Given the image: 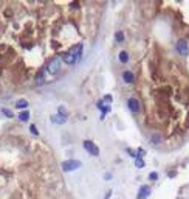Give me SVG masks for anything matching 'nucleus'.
<instances>
[{"instance_id": "obj_16", "label": "nucleus", "mask_w": 189, "mask_h": 199, "mask_svg": "<svg viewBox=\"0 0 189 199\" xmlns=\"http://www.w3.org/2000/svg\"><path fill=\"white\" fill-rule=\"evenodd\" d=\"M135 166H137V168H144L146 166V162H144V159H141V157H137V159H135Z\"/></svg>"}, {"instance_id": "obj_26", "label": "nucleus", "mask_w": 189, "mask_h": 199, "mask_svg": "<svg viewBox=\"0 0 189 199\" xmlns=\"http://www.w3.org/2000/svg\"><path fill=\"white\" fill-rule=\"evenodd\" d=\"M168 176H169V177H175V176H177V171H170Z\"/></svg>"}, {"instance_id": "obj_1", "label": "nucleus", "mask_w": 189, "mask_h": 199, "mask_svg": "<svg viewBox=\"0 0 189 199\" xmlns=\"http://www.w3.org/2000/svg\"><path fill=\"white\" fill-rule=\"evenodd\" d=\"M82 50H84V45L82 44L73 45L68 51L62 55V62H65V64H68V65L78 64V62L81 61V58H82Z\"/></svg>"}, {"instance_id": "obj_10", "label": "nucleus", "mask_w": 189, "mask_h": 199, "mask_svg": "<svg viewBox=\"0 0 189 199\" xmlns=\"http://www.w3.org/2000/svg\"><path fill=\"white\" fill-rule=\"evenodd\" d=\"M57 115L59 117H62V118H65V120H68V109H67L65 106H59L57 107Z\"/></svg>"}, {"instance_id": "obj_17", "label": "nucleus", "mask_w": 189, "mask_h": 199, "mask_svg": "<svg viewBox=\"0 0 189 199\" xmlns=\"http://www.w3.org/2000/svg\"><path fill=\"white\" fill-rule=\"evenodd\" d=\"M2 112H3L5 117H8V118H14V112H11L10 109H6V107H2Z\"/></svg>"}, {"instance_id": "obj_12", "label": "nucleus", "mask_w": 189, "mask_h": 199, "mask_svg": "<svg viewBox=\"0 0 189 199\" xmlns=\"http://www.w3.org/2000/svg\"><path fill=\"white\" fill-rule=\"evenodd\" d=\"M51 121H53L54 125H65V123H67V120H65V118H62V117H59L57 114L51 115Z\"/></svg>"}, {"instance_id": "obj_7", "label": "nucleus", "mask_w": 189, "mask_h": 199, "mask_svg": "<svg viewBox=\"0 0 189 199\" xmlns=\"http://www.w3.org/2000/svg\"><path fill=\"white\" fill-rule=\"evenodd\" d=\"M127 107H129V111L132 112V114L137 115L139 112V101L137 98H129L127 100Z\"/></svg>"}, {"instance_id": "obj_5", "label": "nucleus", "mask_w": 189, "mask_h": 199, "mask_svg": "<svg viewBox=\"0 0 189 199\" xmlns=\"http://www.w3.org/2000/svg\"><path fill=\"white\" fill-rule=\"evenodd\" d=\"M82 145H84V149L88 152L90 156H99V148H98L92 140H84Z\"/></svg>"}, {"instance_id": "obj_20", "label": "nucleus", "mask_w": 189, "mask_h": 199, "mask_svg": "<svg viewBox=\"0 0 189 199\" xmlns=\"http://www.w3.org/2000/svg\"><path fill=\"white\" fill-rule=\"evenodd\" d=\"M147 177H149V180H152V182H154V180H158V173H157V171H150Z\"/></svg>"}, {"instance_id": "obj_19", "label": "nucleus", "mask_w": 189, "mask_h": 199, "mask_svg": "<svg viewBox=\"0 0 189 199\" xmlns=\"http://www.w3.org/2000/svg\"><path fill=\"white\" fill-rule=\"evenodd\" d=\"M102 101L107 103V104H110V103L113 101V97H112V93H107V95H104V97H102Z\"/></svg>"}, {"instance_id": "obj_25", "label": "nucleus", "mask_w": 189, "mask_h": 199, "mask_svg": "<svg viewBox=\"0 0 189 199\" xmlns=\"http://www.w3.org/2000/svg\"><path fill=\"white\" fill-rule=\"evenodd\" d=\"M112 177H113V176H112L110 173H106V174H104V179H106V180H110Z\"/></svg>"}, {"instance_id": "obj_4", "label": "nucleus", "mask_w": 189, "mask_h": 199, "mask_svg": "<svg viewBox=\"0 0 189 199\" xmlns=\"http://www.w3.org/2000/svg\"><path fill=\"white\" fill-rule=\"evenodd\" d=\"M175 50L180 56H188L189 53V45H188V40L186 39H178L177 44H175Z\"/></svg>"}, {"instance_id": "obj_21", "label": "nucleus", "mask_w": 189, "mask_h": 199, "mask_svg": "<svg viewBox=\"0 0 189 199\" xmlns=\"http://www.w3.org/2000/svg\"><path fill=\"white\" fill-rule=\"evenodd\" d=\"M30 132L31 134H34L36 137H39V131H37V128H36V125L33 123V125H30Z\"/></svg>"}, {"instance_id": "obj_9", "label": "nucleus", "mask_w": 189, "mask_h": 199, "mask_svg": "<svg viewBox=\"0 0 189 199\" xmlns=\"http://www.w3.org/2000/svg\"><path fill=\"white\" fill-rule=\"evenodd\" d=\"M118 59H119L121 64H129L130 56H129V53L126 51V50H121V51H119V55H118Z\"/></svg>"}, {"instance_id": "obj_8", "label": "nucleus", "mask_w": 189, "mask_h": 199, "mask_svg": "<svg viewBox=\"0 0 189 199\" xmlns=\"http://www.w3.org/2000/svg\"><path fill=\"white\" fill-rule=\"evenodd\" d=\"M121 78H123V81H124L126 84H133V83H135V75H133L132 70H126V72H123Z\"/></svg>"}, {"instance_id": "obj_3", "label": "nucleus", "mask_w": 189, "mask_h": 199, "mask_svg": "<svg viewBox=\"0 0 189 199\" xmlns=\"http://www.w3.org/2000/svg\"><path fill=\"white\" fill-rule=\"evenodd\" d=\"M81 166H82V162H79V160H76V159H70V160L62 162V170H64L65 173H68V171H74V170H79Z\"/></svg>"}, {"instance_id": "obj_2", "label": "nucleus", "mask_w": 189, "mask_h": 199, "mask_svg": "<svg viewBox=\"0 0 189 199\" xmlns=\"http://www.w3.org/2000/svg\"><path fill=\"white\" fill-rule=\"evenodd\" d=\"M61 65H62V61L59 59V58H53V59L42 69L45 78H47V76H51V78H53V76H56L61 72Z\"/></svg>"}, {"instance_id": "obj_24", "label": "nucleus", "mask_w": 189, "mask_h": 199, "mask_svg": "<svg viewBox=\"0 0 189 199\" xmlns=\"http://www.w3.org/2000/svg\"><path fill=\"white\" fill-rule=\"evenodd\" d=\"M102 106H104V101H102V100H99V101L96 103V107H98V109H101Z\"/></svg>"}, {"instance_id": "obj_6", "label": "nucleus", "mask_w": 189, "mask_h": 199, "mask_svg": "<svg viewBox=\"0 0 189 199\" xmlns=\"http://www.w3.org/2000/svg\"><path fill=\"white\" fill-rule=\"evenodd\" d=\"M152 193V188L150 185H141L138 190V194H137V199H147Z\"/></svg>"}, {"instance_id": "obj_18", "label": "nucleus", "mask_w": 189, "mask_h": 199, "mask_svg": "<svg viewBox=\"0 0 189 199\" xmlns=\"http://www.w3.org/2000/svg\"><path fill=\"white\" fill-rule=\"evenodd\" d=\"M150 143H152V145H160V143H161V137H160V135H152Z\"/></svg>"}, {"instance_id": "obj_23", "label": "nucleus", "mask_w": 189, "mask_h": 199, "mask_svg": "<svg viewBox=\"0 0 189 199\" xmlns=\"http://www.w3.org/2000/svg\"><path fill=\"white\" fill-rule=\"evenodd\" d=\"M127 154H129V156H132L133 159H137V151H133V149L127 148Z\"/></svg>"}, {"instance_id": "obj_11", "label": "nucleus", "mask_w": 189, "mask_h": 199, "mask_svg": "<svg viewBox=\"0 0 189 199\" xmlns=\"http://www.w3.org/2000/svg\"><path fill=\"white\" fill-rule=\"evenodd\" d=\"M16 107H17V109H22V111H26V109H28V101H26V100H17Z\"/></svg>"}, {"instance_id": "obj_27", "label": "nucleus", "mask_w": 189, "mask_h": 199, "mask_svg": "<svg viewBox=\"0 0 189 199\" xmlns=\"http://www.w3.org/2000/svg\"><path fill=\"white\" fill-rule=\"evenodd\" d=\"M70 6H71V8H79V3H78V2H73Z\"/></svg>"}, {"instance_id": "obj_14", "label": "nucleus", "mask_w": 189, "mask_h": 199, "mask_svg": "<svg viewBox=\"0 0 189 199\" xmlns=\"http://www.w3.org/2000/svg\"><path fill=\"white\" fill-rule=\"evenodd\" d=\"M110 112H112V107H110V104L102 106V107H101V120H104V118H106V115H107V114H110Z\"/></svg>"}, {"instance_id": "obj_15", "label": "nucleus", "mask_w": 189, "mask_h": 199, "mask_svg": "<svg viewBox=\"0 0 189 199\" xmlns=\"http://www.w3.org/2000/svg\"><path fill=\"white\" fill-rule=\"evenodd\" d=\"M124 31H116V33H115V40H116V42H118V44H123L124 42Z\"/></svg>"}, {"instance_id": "obj_22", "label": "nucleus", "mask_w": 189, "mask_h": 199, "mask_svg": "<svg viewBox=\"0 0 189 199\" xmlns=\"http://www.w3.org/2000/svg\"><path fill=\"white\" fill-rule=\"evenodd\" d=\"M144 156H146V151L143 148H138L137 149V157H141V159H144Z\"/></svg>"}, {"instance_id": "obj_13", "label": "nucleus", "mask_w": 189, "mask_h": 199, "mask_svg": "<svg viewBox=\"0 0 189 199\" xmlns=\"http://www.w3.org/2000/svg\"><path fill=\"white\" fill-rule=\"evenodd\" d=\"M30 115H31V114H30V111H28V109H26V111H22L20 114H19V120L25 123V121H28V120H30Z\"/></svg>"}]
</instances>
